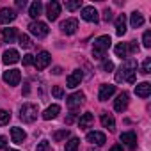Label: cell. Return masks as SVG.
<instances>
[{
	"instance_id": "cell-29",
	"label": "cell",
	"mask_w": 151,
	"mask_h": 151,
	"mask_svg": "<svg viewBox=\"0 0 151 151\" xmlns=\"http://www.w3.org/2000/svg\"><path fill=\"white\" fill-rule=\"evenodd\" d=\"M66 137H69V130H68V128H64V130H59V132H55V133H53V140H57V142L64 140Z\"/></svg>"
},
{
	"instance_id": "cell-13",
	"label": "cell",
	"mask_w": 151,
	"mask_h": 151,
	"mask_svg": "<svg viewBox=\"0 0 151 151\" xmlns=\"http://www.w3.org/2000/svg\"><path fill=\"white\" fill-rule=\"evenodd\" d=\"M114 93H116V86H112V84H103V86L100 87L98 98H100V101H107L109 98H112Z\"/></svg>"
},
{
	"instance_id": "cell-21",
	"label": "cell",
	"mask_w": 151,
	"mask_h": 151,
	"mask_svg": "<svg viewBox=\"0 0 151 151\" xmlns=\"http://www.w3.org/2000/svg\"><path fill=\"white\" fill-rule=\"evenodd\" d=\"M124 32H126V16L119 14L117 20H116V34L117 36H124Z\"/></svg>"
},
{
	"instance_id": "cell-42",
	"label": "cell",
	"mask_w": 151,
	"mask_h": 151,
	"mask_svg": "<svg viewBox=\"0 0 151 151\" xmlns=\"http://www.w3.org/2000/svg\"><path fill=\"white\" fill-rule=\"evenodd\" d=\"M109 151H123V146H121V144H114Z\"/></svg>"
},
{
	"instance_id": "cell-32",
	"label": "cell",
	"mask_w": 151,
	"mask_h": 151,
	"mask_svg": "<svg viewBox=\"0 0 151 151\" xmlns=\"http://www.w3.org/2000/svg\"><path fill=\"white\" fill-rule=\"evenodd\" d=\"M20 46H23V48H30V46H32L30 37H29L27 34H22V36H20Z\"/></svg>"
},
{
	"instance_id": "cell-43",
	"label": "cell",
	"mask_w": 151,
	"mask_h": 151,
	"mask_svg": "<svg viewBox=\"0 0 151 151\" xmlns=\"http://www.w3.org/2000/svg\"><path fill=\"white\" fill-rule=\"evenodd\" d=\"M60 73H62V68L55 66V68H53V75H60Z\"/></svg>"
},
{
	"instance_id": "cell-17",
	"label": "cell",
	"mask_w": 151,
	"mask_h": 151,
	"mask_svg": "<svg viewBox=\"0 0 151 151\" xmlns=\"http://www.w3.org/2000/svg\"><path fill=\"white\" fill-rule=\"evenodd\" d=\"M18 60H20V53H18L16 50L11 48V50H6V52H4V57H2V62H4V64L9 66V64H16Z\"/></svg>"
},
{
	"instance_id": "cell-22",
	"label": "cell",
	"mask_w": 151,
	"mask_h": 151,
	"mask_svg": "<svg viewBox=\"0 0 151 151\" xmlns=\"http://www.w3.org/2000/svg\"><path fill=\"white\" fill-rule=\"evenodd\" d=\"M41 11H43V4L39 2V0L32 2V4H30V7H29V14H30V18H34V20L41 16Z\"/></svg>"
},
{
	"instance_id": "cell-6",
	"label": "cell",
	"mask_w": 151,
	"mask_h": 151,
	"mask_svg": "<svg viewBox=\"0 0 151 151\" xmlns=\"http://www.w3.org/2000/svg\"><path fill=\"white\" fill-rule=\"evenodd\" d=\"M80 16H82V20H86V22H89V23H98V20H100L98 11L94 9V6H86V7H82Z\"/></svg>"
},
{
	"instance_id": "cell-1",
	"label": "cell",
	"mask_w": 151,
	"mask_h": 151,
	"mask_svg": "<svg viewBox=\"0 0 151 151\" xmlns=\"http://www.w3.org/2000/svg\"><path fill=\"white\" fill-rule=\"evenodd\" d=\"M135 73H137V62L133 60V59H126L123 64H121V68L117 69V73H116V82H130V84H133L135 82Z\"/></svg>"
},
{
	"instance_id": "cell-41",
	"label": "cell",
	"mask_w": 151,
	"mask_h": 151,
	"mask_svg": "<svg viewBox=\"0 0 151 151\" xmlns=\"http://www.w3.org/2000/svg\"><path fill=\"white\" fill-rule=\"evenodd\" d=\"M6 146H7V139L4 135H0V149H4Z\"/></svg>"
},
{
	"instance_id": "cell-33",
	"label": "cell",
	"mask_w": 151,
	"mask_h": 151,
	"mask_svg": "<svg viewBox=\"0 0 151 151\" xmlns=\"http://www.w3.org/2000/svg\"><path fill=\"white\" fill-rule=\"evenodd\" d=\"M140 73H142V75H149V73H151V59H149V57L142 62V69H140Z\"/></svg>"
},
{
	"instance_id": "cell-26",
	"label": "cell",
	"mask_w": 151,
	"mask_h": 151,
	"mask_svg": "<svg viewBox=\"0 0 151 151\" xmlns=\"http://www.w3.org/2000/svg\"><path fill=\"white\" fill-rule=\"evenodd\" d=\"M114 52H116V55H117V57L126 59V55H128V45H126V43H119V45H116Z\"/></svg>"
},
{
	"instance_id": "cell-39",
	"label": "cell",
	"mask_w": 151,
	"mask_h": 151,
	"mask_svg": "<svg viewBox=\"0 0 151 151\" xmlns=\"http://www.w3.org/2000/svg\"><path fill=\"white\" fill-rule=\"evenodd\" d=\"M110 20H112V11L107 7V9L103 11V22H110Z\"/></svg>"
},
{
	"instance_id": "cell-16",
	"label": "cell",
	"mask_w": 151,
	"mask_h": 151,
	"mask_svg": "<svg viewBox=\"0 0 151 151\" xmlns=\"http://www.w3.org/2000/svg\"><path fill=\"white\" fill-rule=\"evenodd\" d=\"M128 93H121L117 98H116V101H114V109H116V112H123V110H126V107H128Z\"/></svg>"
},
{
	"instance_id": "cell-38",
	"label": "cell",
	"mask_w": 151,
	"mask_h": 151,
	"mask_svg": "<svg viewBox=\"0 0 151 151\" xmlns=\"http://www.w3.org/2000/svg\"><path fill=\"white\" fill-rule=\"evenodd\" d=\"M30 64H34V55H30V53L23 55V66H30Z\"/></svg>"
},
{
	"instance_id": "cell-4",
	"label": "cell",
	"mask_w": 151,
	"mask_h": 151,
	"mask_svg": "<svg viewBox=\"0 0 151 151\" xmlns=\"http://www.w3.org/2000/svg\"><path fill=\"white\" fill-rule=\"evenodd\" d=\"M29 30H30V34L32 36H36L37 39H43V37H46L48 36V25L46 23H43V22H32L30 25H29Z\"/></svg>"
},
{
	"instance_id": "cell-2",
	"label": "cell",
	"mask_w": 151,
	"mask_h": 151,
	"mask_svg": "<svg viewBox=\"0 0 151 151\" xmlns=\"http://www.w3.org/2000/svg\"><path fill=\"white\" fill-rule=\"evenodd\" d=\"M110 43H112V39H110V36H100V37H96L94 39V45H93V57L94 59H103L105 57V52L110 48Z\"/></svg>"
},
{
	"instance_id": "cell-18",
	"label": "cell",
	"mask_w": 151,
	"mask_h": 151,
	"mask_svg": "<svg viewBox=\"0 0 151 151\" xmlns=\"http://www.w3.org/2000/svg\"><path fill=\"white\" fill-rule=\"evenodd\" d=\"M135 94L139 98H147L151 94V84L149 82H140L135 86Z\"/></svg>"
},
{
	"instance_id": "cell-34",
	"label": "cell",
	"mask_w": 151,
	"mask_h": 151,
	"mask_svg": "<svg viewBox=\"0 0 151 151\" xmlns=\"http://www.w3.org/2000/svg\"><path fill=\"white\" fill-rule=\"evenodd\" d=\"M52 94H53L57 100H60V98L64 96V89H62L60 86H53V87H52Z\"/></svg>"
},
{
	"instance_id": "cell-9",
	"label": "cell",
	"mask_w": 151,
	"mask_h": 151,
	"mask_svg": "<svg viewBox=\"0 0 151 151\" xmlns=\"http://www.w3.org/2000/svg\"><path fill=\"white\" fill-rule=\"evenodd\" d=\"M14 20H16V11L14 9H11V7L0 9V25H7Z\"/></svg>"
},
{
	"instance_id": "cell-44",
	"label": "cell",
	"mask_w": 151,
	"mask_h": 151,
	"mask_svg": "<svg viewBox=\"0 0 151 151\" xmlns=\"http://www.w3.org/2000/svg\"><path fill=\"white\" fill-rule=\"evenodd\" d=\"M16 6H18V7H25V6H27V2H25V0H18Z\"/></svg>"
},
{
	"instance_id": "cell-35",
	"label": "cell",
	"mask_w": 151,
	"mask_h": 151,
	"mask_svg": "<svg viewBox=\"0 0 151 151\" xmlns=\"http://www.w3.org/2000/svg\"><path fill=\"white\" fill-rule=\"evenodd\" d=\"M142 45H144L146 48H149V46H151V32H149V30H146V32H144V36H142Z\"/></svg>"
},
{
	"instance_id": "cell-12",
	"label": "cell",
	"mask_w": 151,
	"mask_h": 151,
	"mask_svg": "<svg viewBox=\"0 0 151 151\" xmlns=\"http://www.w3.org/2000/svg\"><path fill=\"white\" fill-rule=\"evenodd\" d=\"M77 29H78V22L75 20V18H69V20H66V22L60 23V30H62L66 36L75 34V32H77Z\"/></svg>"
},
{
	"instance_id": "cell-5",
	"label": "cell",
	"mask_w": 151,
	"mask_h": 151,
	"mask_svg": "<svg viewBox=\"0 0 151 151\" xmlns=\"http://www.w3.org/2000/svg\"><path fill=\"white\" fill-rule=\"evenodd\" d=\"M52 62V57H50V53L48 52H39L36 57H34V66H36V69H39V71H43L45 68H48V64Z\"/></svg>"
},
{
	"instance_id": "cell-45",
	"label": "cell",
	"mask_w": 151,
	"mask_h": 151,
	"mask_svg": "<svg viewBox=\"0 0 151 151\" xmlns=\"http://www.w3.org/2000/svg\"><path fill=\"white\" fill-rule=\"evenodd\" d=\"M7 151H18V149H7Z\"/></svg>"
},
{
	"instance_id": "cell-19",
	"label": "cell",
	"mask_w": 151,
	"mask_h": 151,
	"mask_svg": "<svg viewBox=\"0 0 151 151\" xmlns=\"http://www.w3.org/2000/svg\"><path fill=\"white\" fill-rule=\"evenodd\" d=\"M11 139H13V142H16V144H22V142L27 139V133L23 132V128H20V126H14V128H11Z\"/></svg>"
},
{
	"instance_id": "cell-14",
	"label": "cell",
	"mask_w": 151,
	"mask_h": 151,
	"mask_svg": "<svg viewBox=\"0 0 151 151\" xmlns=\"http://www.w3.org/2000/svg\"><path fill=\"white\" fill-rule=\"evenodd\" d=\"M86 139H87V142L96 144V146H103V144L107 142V137H105V133H101V132H89Z\"/></svg>"
},
{
	"instance_id": "cell-7",
	"label": "cell",
	"mask_w": 151,
	"mask_h": 151,
	"mask_svg": "<svg viewBox=\"0 0 151 151\" xmlns=\"http://www.w3.org/2000/svg\"><path fill=\"white\" fill-rule=\"evenodd\" d=\"M84 100H86V94L84 93H73L71 96H68V100H66V105L73 110V109H78L82 103H84Z\"/></svg>"
},
{
	"instance_id": "cell-40",
	"label": "cell",
	"mask_w": 151,
	"mask_h": 151,
	"mask_svg": "<svg viewBox=\"0 0 151 151\" xmlns=\"http://www.w3.org/2000/svg\"><path fill=\"white\" fill-rule=\"evenodd\" d=\"M103 69H105V71H112V69H114V62H112V60H105V62H103Z\"/></svg>"
},
{
	"instance_id": "cell-11",
	"label": "cell",
	"mask_w": 151,
	"mask_h": 151,
	"mask_svg": "<svg viewBox=\"0 0 151 151\" xmlns=\"http://www.w3.org/2000/svg\"><path fill=\"white\" fill-rule=\"evenodd\" d=\"M82 77H84V75H82V71H80V69H75V71L69 75V77L66 78V87H69V89H75L77 86H80V82H82Z\"/></svg>"
},
{
	"instance_id": "cell-15",
	"label": "cell",
	"mask_w": 151,
	"mask_h": 151,
	"mask_svg": "<svg viewBox=\"0 0 151 151\" xmlns=\"http://www.w3.org/2000/svg\"><path fill=\"white\" fill-rule=\"evenodd\" d=\"M121 142H124L130 149H135L137 147V135H135V132H124V133H121Z\"/></svg>"
},
{
	"instance_id": "cell-27",
	"label": "cell",
	"mask_w": 151,
	"mask_h": 151,
	"mask_svg": "<svg viewBox=\"0 0 151 151\" xmlns=\"http://www.w3.org/2000/svg\"><path fill=\"white\" fill-rule=\"evenodd\" d=\"M93 121H94V116H93L91 112H86V114H82V117H80L78 124H80V128H87Z\"/></svg>"
},
{
	"instance_id": "cell-10",
	"label": "cell",
	"mask_w": 151,
	"mask_h": 151,
	"mask_svg": "<svg viewBox=\"0 0 151 151\" xmlns=\"http://www.w3.org/2000/svg\"><path fill=\"white\" fill-rule=\"evenodd\" d=\"M59 14H60V4L55 2V0L48 2V6H46V16H48V20L50 22H55L59 18Z\"/></svg>"
},
{
	"instance_id": "cell-31",
	"label": "cell",
	"mask_w": 151,
	"mask_h": 151,
	"mask_svg": "<svg viewBox=\"0 0 151 151\" xmlns=\"http://www.w3.org/2000/svg\"><path fill=\"white\" fill-rule=\"evenodd\" d=\"M80 6H82V0H69V2H66V9L68 11L80 9Z\"/></svg>"
},
{
	"instance_id": "cell-25",
	"label": "cell",
	"mask_w": 151,
	"mask_h": 151,
	"mask_svg": "<svg viewBox=\"0 0 151 151\" xmlns=\"http://www.w3.org/2000/svg\"><path fill=\"white\" fill-rule=\"evenodd\" d=\"M2 37L6 43H13L16 37V29H2Z\"/></svg>"
},
{
	"instance_id": "cell-20",
	"label": "cell",
	"mask_w": 151,
	"mask_h": 151,
	"mask_svg": "<svg viewBox=\"0 0 151 151\" xmlns=\"http://www.w3.org/2000/svg\"><path fill=\"white\" fill-rule=\"evenodd\" d=\"M59 112H60V107H59V105H50V107L43 112V119H45V121L55 119V117L59 116Z\"/></svg>"
},
{
	"instance_id": "cell-24",
	"label": "cell",
	"mask_w": 151,
	"mask_h": 151,
	"mask_svg": "<svg viewBox=\"0 0 151 151\" xmlns=\"http://www.w3.org/2000/svg\"><path fill=\"white\" fill-rule=\"evenodd\" d=\"M101 124L105 126V128H109L110 132H114L116 130V121H114V117L110 116V114H101Z\"/></svg>"
},
{
	"instance_id": "cell-36",
	"label": "cell",
	"mask_w": 151,
	"mask_h": 151,
	"mask_svg": "<svg viewBox=\"0 0 151 151\" xmlns=\"http://www.w3.org/2000/svg\"><path fill=\"white\" fill-rule=\"evenodd\" d=\"M36 151H50V142L48 140H41L36 147Z\"/></svg>"
},
{
	"instance_id": "cell-8",
	"label": "cell",
	"mask_w": 151,
	"mask_h": 151,
	"mask_svg": "<svg viewBox=\"0 0 151 151\" xmlns=\"http://www.w3.org/2000/svg\"><path fill=\"white\" fill-rule=\"evenodd\" d=\"M22 80V73L18 69H9L4 73V82L9 84V86H18Z\"/></svg>"
},
{
	"instance_id": "cell-37",
	"label": "cell",
	"mask_w": 151,
	"mask_h": 151,
	"mask_svg": "<svg viewBox=\"0 0 151 151\" xmlns=\"http://www.w3.org/2000/svg\"><path fill=\"white\" fill-rule=\"evenodd\" d=\"M126 45H128V53H137V52H139L137 41H130V43H126Z\"/></svg>"
},
{
	"instance_id": "cell-3",
	"label": "cell",
	"mask_w": 151,
	"mask_h": 151,
	"mask_svg": "<svg viewBox=\"0 0 151 151\" xmlns=\"http://www.w3.org/2000/svg\"><path fill=\"white\" fill-rule=\"evenodd\" d=\"M37 114H39L37 105H34V103H25V105L22 107V110H20V119H22L23 123H32V121L37 119Z\"/></svg>"
},
{
	"instance_id": "cell-23",
	"label": "cell",
	"mask_w": 151,
	"mask_h": 151,
	"mask_svg": "<svg viewBox=\"0 0 151 151\" xmlns=\"http://www.w3.org/2000/svg\"><path fill=\"white\" fill-rule=\"evenodd\" d=\"M130 25H132L133 29H139V27H142V25H144V16H142L139 11L132 13V16H130Z\"/></svg>"
},
{
	"instance_id": "cell-30",
	"label": "cell",
	"mask_w": 151,
	"mask_h": 151,
	"mask_svg": "<svg viewBox=\"0 0 151 151\" xmlns=\"http://www.w3.org/2000/svg\"><path fill=\"white\" fill-rule=\"evenodd\" d=\"M11 121V112L9 110H0V126H4Z\"/></svg>"
},
{
	"instance_id": "cell-28",
	"label": "cell",
	"mask_w": 151,
	"mask_h": 151,
	"mask_svg": "<svg viewBox=\"0 0 151 151\" xmlns=\"http://www.w3.org/2000/svg\"><path fill=\"white\" fill-rule=\"evenodd\" d=\"M78 146H80V140L77 137H71L66 142V151H78Z\"/></svg>"
}]
</instances>
